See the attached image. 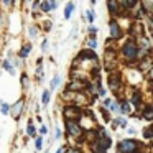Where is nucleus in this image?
Here are the masks:
<instances>
[{
    "label": "nucleus",
    "mask_w": 153,
    "mask_h": 153,
    "mask_svg": "<svg viewBox=\"0 0 153 153\" xmlns=\"http://www.w3.org/2000/svg\"><path fill=\"white\" fill-rule=\"evenodd\" d=\"M148 77H150V81H153V69L148 73Z\"/></svg>",
    "instance_id": "obj_30"
},
{
    "label": "nucleus",
    "mask_w": 153,
    "mask_h": 153,
    "mask_svg": "<svg viewBox=\"0 0 153 153\" xmlns=\"http://www.w3.org/2000/svg\"><path fill=\"white\" fill-rule=\"evenodd\" d=\"M58 84H59V76H54V79L51 81V89H54Z\"/></svg>",
    "instance_id": "obj_19"
},
{
    "label": "nucleus",
    "mask_w": 153,
    "mask_h": 153,
    "mask_svg": "<svg viewBox=\"0 0 153 153\" xmlns=\"http://www.w3.org/2000/svg\"><path fill=\"white\" fill-rule=\"evenodd\" d=\"M30 35H31V36H35V35H36V28H35V27L30 28Z\"/></svg>",
    "instance_id": "obj_27"
},
{
    "label": "nucleus",
    "mask_w": 153,
    "mask_h": 153,
    "mask_svg": "<svg viewBox=\"0 0 153 153\" xmlns=\"http://www.w3.org/2000/svg\"><path fill=\"white\" fill-rule=\"evenodd\" d=\"M73 10H74V4H68L66 5V12H64V17L69 18L71 13H73Z\"/></svg>",
    "instance_id": "obj_9"
},
{
    "label": "nucleus",
    "mask_w": 153,
    "mask_h": 153,
    "mask_svg": "<svg viewBox=\"0 0 153 153\" xmlns=\"http://www.w3.org/2000/svg\"><path fill=\"white\" fill-rule=\"evenodd\" d=\"M143 117H145L146 120H153V109L150 107V109H146L145 112H143Z\"/></svg>",
    "instance_id": "obj_11"
},
{
    "label": "nucleus",
    "mask_w": 153,
    "mask_h": 153,
    "mask_svg": "<svg viewBox=\"0 0 153 153\" xmlns=\"http://www.w3.org/2000/svg\"><path fill=\"white\" fill-rule=\"evenodd\" d=\"M74 89H82V84H81V82H71V84H68V91H74Z\"/></svg>",
    "instance_id": "obj_10"
},
{
    "label": "nucleus",
    "mask_w": 153,
    "mask_h": 153,
    "mask_svg": "<svg viewBox=\"0 0 153 153\" xmlns=\"http://www.w3.org/2000/svg\"><path fill=\"white\" fill-rule=\"evenodd\" d=\"M27 74H23V76H22V84H23V87H27Z\"/></svg>",
    "instance_id": "obj_24"
},
{
    "label": "nucleus",
    "mask_w": 153,
    "mask_h": 153,
    "mask_svg": "<svg viewBox=\"0 0 153 153\" xmlns=\"http://www.w3.org/2000/svg\"><path fill=\"white\" fill-rule=\"evenodd\" d=\"M28 133H30L31 137H35V127L31 125V123H28Z\"/></svg>",
    "instance_id": "obj_21"
},
{
    "label": "nucleus",
    "mask_w": 153,
    "mask_h": 153,
    "mask_svg": "<svg viewBox=\"0 0 153 153\" xmlns=\"http://www.w3.org/2000/svg\"><path fill=\"white\" fill-rule=\"evenodd\" d=\"M66 127H68V132H69L71 135H74V137H79V135H81V128H79V125H77L76 122H73V120H68V122H66Z\"/></svg>",
    "instance_id": "obj_3"
},
{
    "label": "nucleus",
    "mask_w": 153,
    "mask_h": 153,
    "mask_svg": "<svg viewBox=\"0 0 153 153\" xmlns=\"http://www.w3.org/2000/svg\"><path fill=\"white\" fill-rule=\"evenodd\" d=\"M40 132H41V133H43V135H45V133H46V132H48V130H46V127H45V125H43V127H41V128H40Z\"/></svg>",
    "instance_id": "obj_29"
},
{
    "label": "nucleus",
    "mask_w": 153,
    "mask_h": 153,
    "mask_svg": "<svg viewBox=\"0 0 153 153\" xmlns=\"http://www.w3.org/2000/svg\"><path fill=\"white\" fill-rule=\"evenodd\" d=\"M41 102H43V105H46L48 102H50V91H45L43 96H41Z\"/></svg>",
    "instance_id": "obj_12"
},
{
    "label": "nucleus",
    "mask_w": 153,
    "mask_h": 153,
    "mask_svg": "<svg viewBox=\"0 0 153 153\" xmlns=\"http://www.w3.org/2000/svg\"><path fill=\"white\" fill-rule=\"evenodd\" d=\"M4 68H5V69H7V71H8V73H12V74L15 73V71H13V68L10 66V63H8V61H4Z\"/></svg>",
    "instance_id": "obj_18"
},
{
    "label": "nucleus",
    "mask_w": 153,
    "mask_h": 153,
    "mask_svg": "<svg viewBox=\"0 0 153 153\" xmlns=\"http://www.w3.org/2000/svg\"><path fill=\"white\" fill-rule=\"evenodd\" d=\"M137 148H138V143L133 142V140H123L119 145V152L122 153H135Z\"/></svg>",
    "instance_id": "obj_1"
},
{
    "label": "nucleus",
    "mask_w": 153,
    "mask_h": 153,
    "mask_svg": "<svg viewBox=\"0 0 153 153\" xmlns=\"http://www.w3.org/2000/svg\"><path fill=\"white\" fill-rule=\"evenodd\" d=\"M117 86H119V79H117V76H112V77H110V89L115 91Z\"/></svg>",
    "instance_id": "obj_14"
},
{
    "label": "nucleus",
    "mask_w": 153,
    "mask_h": 153,
    "mask_svg": "<svg viewBox=\"0 0 153 153\" xmlns=\"http://www.w3.org/2000/svg\"><path fill=\"white\" fill-rule=\"evenodd\" d=\"M22 109H23V100H18V102L15 104L13 107H12V114L15 115V119H18V115H20Z\"/></svg>",
    "instance_id": "obj_6"
},
{
    "label": "nucleus",
    "mask_w": 153,
    "mask_h": 153,
    "mask_svg": "<svg viewBox=\"0 0 153 153\" xmlns=\"http://www.w3.org/2000/svg\"><path fill=\"white\" fill-rule=\"evenodd\" d=\"M140 100H142V97H140V92H138V91H135V94H133V97H132V102L135 104V105H138Z\"/></svg>",
    "instance_id": "obj_15"
},
{
    "label": "nucleus",
    "mask_w": 153,
    "mask_h": 153,
    "mask_svg": "<svg viewBox=\"0 0 153 153\" xmlns=\"http://www.w3.org/2000/svg\"><path fill=\"white\" fill-rule=\"evenodd\" d=\"M145 137H146V138H152V137H153V127H150V128L145 130Z\"/></svg>",
    "instance_id": "obj_20"
},
{
    "label": "nucleus",
    "mask_w": 153,
    "mask_h": 153,
    "mask_svg": "<svg viewBox=\"0 0 153 153\" xmlns=\"http://www.w3.org/2000/svg\"><path fill=\"white\" fill-rule=\"evenodd\" d=\"M107 7H109L110 10H112V12H110L112 15H117V13H119V10H117V8H119V4H115V2H110V4L107 5Z\"/></svg>",
    "instance_id": "obj_8"
},
{
    "label": "nucleus",
    "mask_w": 153,
    "mask_h": 153,
    "mask_svg": "<svg viewBox=\"0 0 153 153\" xmlns=\"http://www.w3.org/2000/svg\"><path fill=\"white\" fill-rule=\"evenodd\" d=\"M89 45H91V48H96V46H97V41L94 40V38H91V40H89Z\"/></svg>",
    "instance_id": "obj_23"
},
{
    "label": "nucleus",
    "mask_w": 153,
    "mask_h": 153,
    "mask_svg": "<svg viewBox=\"0 0 153 153\" xmlns=\"http://www.w3.org/2000/svg\"><path fill=\"white\" fill-rule=\"evenodd\" d=\"M41 143H43V142H41V138H38L36 140V150H41Z\"/></svg>",
    "instance_id": "obj_26"
},
{
    "label": "nucleus",
    "mask_w": 153,
    "mask_h": 153,
    "mask_svg": "<svg viewBox=\"0 0 153 153\" xmlns=\"http://www.w3.org/2000/svg\"><path fill=\"white\" fill-rule=\"evenodd\" d=\"M68 153H81V150H74V148H69Z\"/></svg>",
    "instance_id": "obj_28"
},
{
    "label": "nucleus",
    "mask_w": 153,
    "mask_h": 153,
    "mask_svg": "<svg viewBox=\"0 0 153 153\" xmlns=\"http://www.w3.org/2000/svg\"><path fill=\"white\" fill-rule=\"evenodd\" d=\"M30 51H31V45H30V46H28V45H27V46H23V50H22L20 56H22V58L28 56V53H30Z\"/></svg>",
    "instance_id": "obj_17"
},
{
    "label": "nucleus",
    "mask_w": 153,
    "mask_h": 153,
    "mask_svg": "<svg viewBox=\"0 0 153 153\" xmlns=\"http://www.w3.org/2000/svg\"><path fill=\"white\" fill-rule=\"evenodd\" d=\"M64 115L69 117V119H79L81 114H79V110H77L76 107L71 105V107H66V109H64Z\"/></svg>",
    "instance_id": "obj_4"
},
{
    "label": "nucleus",
    "mask_w": 153,
    "mask_h": 153,
    "mask_svg": "<svg viewBox=\"0 0 153 153\" xmlns=\"http://www.w3.org/2000/svg\"><path fill=\"white\" fill-rule=\"evenodd\" d=\"M96 145H92V150H94V153H105V148H102V146L99 145L97 142H94Z\"/></svg>",
    "instance_id": "obj_13"
},
{
    "label": "nucleus",
    "mask_w": 153,
    "mask_h": 153,
    "mask_svg": "<svg viewBox=\"0 0 153 153\" xmlns=\"http://www.w3.org/2000/svg\"><path fill=\"white\" fill-rule=\"evenodd\" d=\"M58 153H63V148H59V150H58Z\"/></svg>",
    "instance_id": "obj_31"
},
{
    "label": "nucleus",
    "mask_w": 153,
    "mask_h": 153,
    "mask_svg": "<svg viewBox=\"0 0 153 153\" xmlns=\"http://www.w3.org/2000/svg\"><path fill=\"white\" fill-rule=\"evenodd\" d=\"M87 18H89V22H94V13H92V10H87Z\"/></svg>",
    "instance_id": "obj_22"
},
{
    "label": "nucleus",
    "mask_w": 153,
    "mask_h": 153,
    "mask_svg": "<svg viewBox=\"0 0 153 153\" xmlns=\"http://www.w3.org/2000/svg\"><path fill=\"white\" fill-rule=\"evenodd\" d=\"M8 110H10V109H8V104L2 100V102H0V112H2V114H7Z\"/></svg>",
    "instance_id": "obj_16"
},
{
    "label": "nucleus",
    "mask_w": 153,
    "mask_h": 153,
    "mask_svg": "<svg viewBox=\"0 0 153 153\" xmlns=\"http://www.w3.org/2000/svg\"><path fill=\"white\" fill-rule=\"evenodd\" d=\"M119 123H120V125H122V127H125V125H127V120L120 117V119H119Z\"/></svg>",
    "instance_id": "obj_25"
},
{
    "label": "nucleus",
    "mask_w": 153,
    "mask_h": 153,
    "mask_svg": "<svg viewBox=\"0 0 153 153\" xmlns=\"http://www.w3.org/2000/svg\"><path fill=\"white\" fill-rule=\"evenodd\" d=\"M41 8H43L45 12H51L53 8H56V5L58 4H54V2H41Z\"/></svg>",
    "instance_id": "obj_7"
},
{
    "label": "nucleus",
    "mask_w": 153,
    "mask_h": 153,
    "mask_svg": "<svg viewBox=\"0 0 153 153\" xmlns=\"http://www.w3.org/2000/svg\"><path fill=\"white\" fill-rule=\"evenodd\" d=\"M110 33H112L114 40H119L120 38V30H119V25L115 22H110Z\"/></svg>",
    "instance_id": "obj_5"
},
{
    "label": "nucleus",
    "mask_w": 153,
    "mask_h": 153,
    "mask_svg": "<svg viewBox=\"0 0 153 153\" xmlns=\"http://www.w3.org/2000/svg\"><path fill=\"white\" fill-rule=\"evenodd\" d=\"M123 54H125V58H128V59H135V58L138 56V48L135 46V43L128 41V43H125V46H123Z\"/></svg>",
    "instance_id": "obj_2"
}]
</instances>
